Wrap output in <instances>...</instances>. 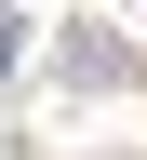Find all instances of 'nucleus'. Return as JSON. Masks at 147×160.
<instances>
[{"instance_id":"f257e3e1","label":"nucleus","mask_w":147,"mask_h":160,"mask_svg":"<svg viewBox=\"0 0 147 160\" xmlns=\"http://www.w3.org/2000/svg\"><path fill=\"white\" fill-rule=\"evenodd\" d=\"M0 67H13V27H0Z\"/></svg>"}]
</instances>
